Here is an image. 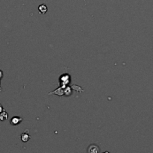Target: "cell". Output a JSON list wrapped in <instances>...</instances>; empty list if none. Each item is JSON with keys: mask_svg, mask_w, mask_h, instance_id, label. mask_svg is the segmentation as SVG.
<instances>
[{"mask_svg": "<svg viewBox=\"0 0 153 153\" xmlns=\"http://www.w3.org/2000/svg\"><path fill=\"white\" fill-rule=\"evenodd\" d=\"M8 119V114L5 109L0 113V120L1 121H6Z\"/></svg>", "mask_w": 153, "mask_h": 153, "instance_id": "cell-6", "label": "cell"}, {"mask_svg": "<svg viewBox=\"0 0 153 153\" xmlns=\"http://www.w3.org/2000/svg\"><path fill=\"white\" fill-rule=\"evenodd\" d=\"M20 139L23 143H26L31 139V136L29 134L24 132V133L21 134V135H20Z\"/></svg>", "mask_w": 153, "mask_h": 153, "instance_id": "cell-4", "label": "cell"}, {"mask_svg": "<svg viewBox=\"0 0 153 153\" xmlns=\"http://www.w3.org/2000/svg\"><path fill=\"white\" fill-rule=\"evenodd\" d=\"M64 94L65 95V96H70V95L72 94L71 88H69V87H66V88H64Z\"/></svg>", "mask_w": 153, "mask_h": 153, "instance_id": "cell-7", "label": "cell"}, {"mask_svg": "<svg viewBox=\"0 0 153 153\" xmlns=\"http://www.w3.org/2000/svg\"><path fill=\"white\" fill-rule=\"evenodd\" d=\"M70 80H71V78H70L69 75H67V74L62 75L60 78L61 84V86H67L70 82Z\"/></svg>", "mask_w": 153, "mask_h": 153, "instance_id": "cell-1", "label": "cell"}, {"mask_svg": "<svg viewBox=\"0 0 153 153\" xmlns=\"http://www.w3.org/2000/svg\"><path fill=\"white\" fill-rule=\"evenodd\" d=\"M22 121V118L20 117H17V116H15L11 118V121H10V123L12 126H16V125H19L20 122Z\"/></svg>", "mask_w": 153, "mask_h": 153, "instance_id": "cell-3", "label": "cell"}, {"mask_svg": "<svg viewBox=\"0 0 153 153\" xmlns=\"http://www.w3.org/2000/svg\"><path fill=\"white\" fill-rule=\"evenodd\" d=\"M2 77H3V72L2 70H0V79L2 78Z\"/></svg>", "mask_w": 153, "mask_h": 153, "instance_id": "cell-8", "label": "cell"}, {"mask_svg": "<svg viewBox=\"0 0 153 153\" xmlns=\"http://www.w3.org/2000/svg\"><path fill=\"white\" fill-rule=\"evenodd\" d=\"M38 11L39 13L41 14H45L48 11L47 6H46V5H44V4L40 5H39L38 7Z\"/></svg>", "mask_w": 153, "mask_h": 153, "instance_id": "cell-5", "label": "cell"}, {"mask_svg": "<svg viewBox=\"0 0 153 153\" xmlns=\"http://www.w3.org/2000/svg\"><path fill=\"white\" fill-rule=\"evenodd\" d=\"M3 107H2V105L1 104H0V113H1V112H2V111H3Z\"/></svg>", "mask_w": 153, "mask_h": 153, "instance_id": "cell-9", "label": "cell"}, {"mask_svg": "<svg viewBox=\"0 0 153 153\" xmlns=\"http://www.w3.org/2000/svg\"><path fill=\"white\" fill-rule=\"evenodd\" d=\"M100 152V149L97 144H90L88 148V152L89 153H99Z\"/></svg>", "mask_w": 153, "mask_h": 153, "instance_id": "cell-2", "label": "cell"}]
</instances>
